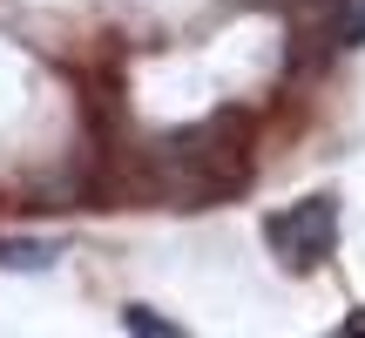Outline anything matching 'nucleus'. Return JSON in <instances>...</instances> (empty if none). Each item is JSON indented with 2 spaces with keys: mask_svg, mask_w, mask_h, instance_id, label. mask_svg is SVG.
Segmentation results:
<instances>
[{
  "mask_svg": "<svg viewBox=\"0 0 365 338\" xmlns=\"http://www.w3.org/2000/svg\"><path fill=\"white\" fill-rule=\"evenodd\" d=\"M244 116H210L196 129L156 143V183L176 203H210V196H230L250 176V149H244Z\"/></svg>",
  "mask_w": 365,
  "mask_h": 338,
  "instance_id": "1",
  "label": "nucleus"
},
{
  "mask_svg": "<svg viewBox=\"0 0 365 338\" xmlns=\"http://www.w3.org/2000/svg\"><path fill=\"white\" fill-rule=\"evenodd\" d=\"M264 244H271V257L284 271H318L331 257V244H339V196L325 190V196L284 203L277 217H264Z\"/></svg>",
  "mask_w": 365,
  "mask_h": 338,
  "instance_id": "2",
  "label": "nucleus"
},
{
  "mask_svg": "<svg viewBox=\"0 0 365 338\" xmlns=\"http://www.w3.org/2000/svg\"><path fill=\"white\" fill-rule=\"evenodd\" d=\"M61 257L54 237H0V271H48Z\"/></svg>",
  "mask_w": 365,
  "mask_h": 338,
  "instance_id": "3",
  "label": "nucleus"
},
{
  "mask_svg": "<svg viewBox=\"0 0 365 338\" xmlns=\"http://www.w3.org/2000/svg\"><path fill=\"white\" fill-rule=\"evenodd\" d=\"M122 325H129V332H149V338H176V325H170V318H156L149 304H129V312H122Z\"/></svg>",
  "mask_w": 365,
  "mask_h": 338,
  "instance_id": "4",
  "label": "nucleus"
},
{
  "mask_svg": "<svg viewBox=\"0 0 365 338\" xmlns=\"http://www.w3.org/2000/svg\"><path fill=\"white\" fill-rule=\"evenodd\" d=\"M339 48H365V0H345V21H339Z\"/></svg>",
  "mask_w": 365,
  "mask_h": 338,
  "instance_id": "5",
  "label": "nucleus"
}]
</instances>
